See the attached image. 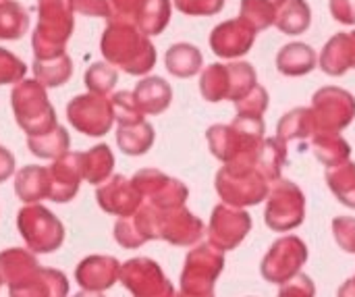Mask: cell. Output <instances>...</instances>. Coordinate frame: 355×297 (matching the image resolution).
I'll return each mask as SVG.
<instances>
[{
    "label": "cell",
    "instance_id": "6da1fadb",
    "mask_svg": "<svg viewBox=\"0 0 355 297\" xmlns=\"http://www.w3.org/2000/svg\"><path fill=\"white\" fill-rule=\"evenodd\" d=\"M100 52L108 65L129 75H146L156 65V48L131 19L110 17L100 40Z\"/></svg>",
    "mask_w": 355,
    "mask_h": 297
},
{
    "label": "cell",
    "instance_id": "7a4b0ae2",
    "mask_svg": "<svg viewBox=\"0 0 355 297\" xmlns=\"http://www.w3.org/2000/svg\"><path fill=\"white\" fill-rule=\"evenodd\" d=\"M206 142L223 164H258L264 146V121L235 117L229 125H212Z\"/></svg>",
    "mask_w": 355,
    "mask_h": 297
},
{
    "label": "cell",
    "instance_id": "3957f363",
    "mask_svg": "<svg viewBox=\"0 0 355 297\" xmlns=\"http://www.w3.org/2000/svg\"><path fill=\"white\" fill-rule=\"evenodd\" d=\"M71 0H37V25L31 33L33 58L67 54V42L75 29Z\"/></svg>",
    "mask_w": 355,
    "mask_h": 297
},
{
    "label": "cell",
    "instance_id": "277c9868",
    "mask_svg": "<svg viewBox=\"0 0 355 297\" xmlns=\"http://www.w3.org/2000/svg\"><path fill=\"white\" fill-rule=\"evenodd\" d=\"M10 106L19 127L29 135H44L56 127V112L46 87L37 79H23L10 92Z\"/></svg>",
    "mask_w": 355,
    "mask_h": 297
},
{
    "label": "cell",
    "instance_id": "5b68a950",
    "mask_svg": "<svg viewBox=\"0 0 355 297\" xmlns=\"http://www.w3.org/2000/svg\"><path fill=\"white\" fill-rule=\"evenodd\" d=\"M256 85H258L256 69L245 60L227 62V65L214 62L208 65L200 75V92L208 102H220V100L239 102Z\"/></svg>",
    "mask_w": 355,
    "mask_h": 297
},
{
    "label": "cell",
    "instance_id": "8992f818",
    "mask_svg": "<svg viewBox=\"0 0 355 297\" xmlns=\"http://www.w3.org/2000/svg\"><path fill=\"white\" fill-rule=\"evenodd\" d=\"M214 185L225 204L248 208L264 202L272 183L260 173L258 164H223Z\"/></svg>",
    "mask_w": 355,
    "mask_h": 297
},
{
    "label": "cell",
    "instance_id": "52a82bcc",
    "mask_svg": "<svg viewBox=\"0 0 355 297\" xmlns=\"http://www.w3.org/2000/svg\"><path fill=\"white\" fill-rule=\"evenodd\" d=\"M306 219V196L293 181L277 179L270 185L268 198H266V212L264 221L266 225L277 231H293L297 229Z\"/></svg>",
    "mask_w": 355,
    "mask_h": 297
},
{
    "label": "cell",
    "instance_id": "ba28073f",
    "mask_svg": "<svg viewBox=\"0 0 355 297\" xmlns=\"http://www.w3.org/2000/svg\"><path fill=\"white\" fill-rule=\"evenodd\" d=\"M312 117L316 133H339L355 119V98L343 87L324 85L312 98Z\"/></svg>",
    "mask_w": 355,
    "mask_h": 297
},
{
    "label": "cell",
    "instance_id": "9c48e42d",
    "mask_svg": "<svg viewBox=\"0 0 355 297\" xmlns=\"http://www.w3.org/2000/svg\"><path fill=\"white\" fill-rule=\"evenodd\" d=\"M225 269V256L212 244H202L193 248L185 258V269L181 273V291L196 296H212L214 283Z\"/></svg>",
    "mask_w": 355,
    "mask_h": 297
},
{
    "label": "cell",
    "instance_id": "30bf717a",
    "mask_svg": "<svg viewBox=\"0 0 355 297\" xmlns=\"http://www.w3.org/2000/svg\"><path fill=\"white\" fill-rule=\"evenodd\" d=\"M306 260H308L306 244L295 235H287L270 246L268 254L260 264V273L268 283L285 285L287 281L300 275Z\"/></svg>",
    "mask_w": 355,
    "mask_h": 297
},
{
    "label": "cell",
    "instance_id": "8fae6325",
    "mask_svg": "<svg viewBox=\"0 0 355 297\" xmlns=\"http://www.w3.org/2000/svg\"><path fill=\"white\" fill-rule=\"evenodd\" d=\"M67 119L77 131L89 137H102L112 129L114 123L110 98L98 94L75 96L67 104Z\"/></svg>",
    "mask_w": 355,
    "mask_h": 297
},
{
    "label": "cell",
    "instance_id": "7c38bea8",
    "mask_svg": "<svg viewBox=\"0 0 355 297\" xmlns=\"http://www.w3.org/2000/svg\"><path fill=\"white\" fill-rule=\"evenodd\" d=\"M19 229L23 239L27 241L31 252L48 254L54 252L62 239H64V229L60 221L46 208L42 206H27L19 212Z\"/></svg>",
    "mask_w": 355,
    "mask_h": 297
},
{
    "label": "cell",
    "instance_id": "4fadbf2b",
    "mask_svg": "<svg viewBox=\"0 0 355 297\" xmlns=\"http://www.w3.org/2000/svg\"><path fill=\"white\" fill-rule=\"evenodd\" d=\"M131 181L139 192L141 200H146V204L156 210L181 208L185 206V200L189 196L187 187L179 179H173L156 169H144L135 173Z\"/></svg>",
    "mask_w": 355,
    "mask_h": 297
},
{
    "label": "cell",
    "instance_id": "5bb4252c",
    "mask_svg": "<svg viewBox=\"0 0 355 297\" xmlns=\"http://www.w3.org/2000/svg\"><path fill=\"white\" fill-rule=\"evenodd\" d=\"M121 283L133 297H175L171 281L150 258H133L121 266Z\"/></svg>",
    "mask_w": 355,
    "mask_h": 297
},
{
    "label": "cell",
    "instance_id": "9a60e30c",
    "mask_svg": "<svg viewBox=\"0 0 355 297\" xmlns=\"http://www.w3.org/2000/svg\"><path fill=\"white\" fill-rule=\"evenodd\" d=\"M148 206V204H146ZM154 212L156 223V239H164L173 246H196L204 237V223L193 217L185 206L173 208V210H156L148 206Z\"/></svg>",
    "mask_w": 355,
    "mask_h": 297
},
{
    "label": "cell",
    "instance_id": "2e32d148",
    "mask_svg": "<svg viewBox=\"0 0 355 297\" xmlns=\"http://www.w3.org/2000/svg\"><path fill=\"white\" fill-rule=\"evenodd\" d=\"M252 219L243 208H235L229 204H218L212 210L208 223V239L220 252L235 250L250 233Z\"/></svg>",
    "mask_w": 355,
    "mask_h": 297
},
{
    "label": "cell",
    "instance_id": "e0dca14e",
    "mask_svg": "<svg viewBox=\"0 0 355 297\" xmlns=\"http://www.w3.org/2000/svg\"><path fill=\"white\" fill-rule=\"evenodd\" d=\"M256 35H258V31L248 21H243L241 17L229 19V21L218 23L212 29L210 48L220 58H229V60L239 58V56H245L252 50V46L256 42Z\"/></svg>",
    "mask_w": 355,
    "mask_h": 297
},
{
    "label": "cell",
    "instance_id": "ac0fdd59",
    "mask_svg": "<svg viewBox=\"0 0 355 297\" xmlns=\"http://www.w3.org/2000/svg\"><path fill=\"white\" fill-rule=\"evenodd\" d=\"M96 198H98V204L106 212L116 214V217H123V219L135 214L139 210V206H141L139 192L135 189L133 181H129L123 175H114L108 181H104L98 187Z\"/></svg>",
    "mask_w": 355,
    "mask_h": 297
},
{
    "label": "cell",
    "instance_id": "d6986e66",
    "mask_svg": "<svg viewBox=\"0 0 355 297\" xmlns=\"http://www.w3.org/2000/svg\"><path fill=\"white\" fill-rule=\"evenodd\" d=\"M50 200L52 202H69L75 198L79 181L83 179L81 173V154L67 152L60 156L50 169Z\"/></svg>",
    "mask_w": 355,
    "mask_h": 297
},
{
    "label": "cell",
    "instance_id": "ffe728a7",
    "mask_svg": "<svg viewBox=\"0 0 355 297\" xmlns=\"http://www.w3.org/2000/svg\"><path fill=\"white\" fill-rule=\"evenodd\" d=\"M67 291L69 283L64 275L40 266L10 285V297H64Z\"/></svg>",
    "mask_w": 355,
    "mask_h": 297
},
{
    "label": "cell",
    "instance_id": "44dd1931",
    "mask_svg": "<svg viewBox=\"0 0 355 297\" xmlns=\"http://www.w3.org/2000/svg\"><path fill=\"white\" fill-rule=\"evenodd\" d=\"M318 67L331 77H341L349 69H355V29L335 33L324 44Z\"/></svg>",
    "mask_w": 355,
    "mask_h": 297
},
{
    "label": "cell",
    "instance_id": "7402d4cb",
    "mask_svg": "<svg viewBox=\"0 0 355 297\" xmlns=\"http://www.w3.org/2000/svg\"><path fill=\"white\" fill-rule=\"evenodd\" d=\"M75 277L87 291H104L121 277V266L110 256H89L79 264Z\"/></svg>",
    "mask_w": 355,
    "mask_h": 297
},
{
    "label": "cell",
    "instance_id": "603a6c76",
    "mask_svg": "<svg viewBox=\"0 0 355 297\" xmlns=\"http://www.w3.org/2000/svg\"><path fill=\"white\" fill-rule=\"evenodd\" d=\"M318 67L316 50L304 42L287 44L277 54V69L287 77H304Z\"/></svg>",
    "mask_w": 355,
    "mask_h": 297
},
{
    "label": "cell",
    "instance_id": "cb8c5ba5",
    "mask_svg": "<svg viewBox=\"0 0 355 297\" xmlns=\"http://www.w3.org/2000/svg\"><path fill=\"white\" fill-rule=\"evenodd\" d=\"M133 98L144 114H160L173 102V87L162 77H146L135 85Z\"/></svg>",
    "mask_w": 355,
    "mask_h": 297
},
{
    "label": "cell",
    "instance_id": "d4e9b609",
    "mask_svg": "<svg viewBox=\"0 0 355 297\" xmlns=\"http://www.w3.org/2000/svg\"><path fill=\"white\" fill-rule=\"evenodd\" d=\"M164 65H166V71L179 79H187V77H193L202 71V65H204V58H202V52L193 46V44H173L166 54H164Z\"/></svg>",
    "mask_w": 355,
    "mask_h": 297
},
{
    "label": "cell",
    "instance_id": "484cf974",
    "mask_svg": "<svg viewBox=\"0 0 355 297\" xmlns=\"http://www.w3.org/2000/svg\"><path fill=\"white\" fill-rule=\"evenodd\" d=\"M171 12H173L171 0H144L133 17V23L148 37L160 35L171 21Z\"/></svg>",
    "mask_w": 355,
    "mask_h": 297
},
{
    "label": "cell",
    "instance_id": "4316f807",
    "mask_svg": "<svg viewBox=\"0 0 355 297\" xmlns=\"http://www.w3.org/2000/svg\"><path fill=\"white\" fill-rule=\"evenodd\" d=\"M15 192L23 202L50 198V175L44 167H25L15 177Z\"/></svg>",
    "mask_w": 355,
    "mask_h": 297
},
{
    "label": "cell",
    "instance_id": "83f0119b",
    "mask_svg": "<svg viewBox=\"0 0 355 297\" xmlns=\"http://www.w3.org/2000/svg\"><path fill=\"white\" fill-rule=\"evenodd\" d=\"M114 169V154L106 144L94 146L92 150L81 154V173L83 179L92 185H102L110 179Z\"/></svg>",
    "mask_w": 355,
    "mask_h": 297
},
{
    "label": "cell",
    "instance_id": "f1b7e54d",
    "mask_svg": "<svg viewBox=\"0 0 355 297\" xmlns=\"http://www.w3.org/2000/svg\"><path fill=\"white\" fill-rule=\"evenodd\" d=\"M316 133L312 110L306 106L289 110L277 125V137L285 144L293 139H312Z\"/></svg>",
    "mask_w": 355,
    "mask_h": 297
},
{
    "label": "cell",
    "instance_id": "f546056e",
    "mask_svg": "<svg viewBox=\"0 0 355 297\" xmlns=\"http://www.w3.org/2000/svg\"><path fill=\"white\" fill-rule=\"evenodd\" d=\"M116 144L121 152L127 156H141L154 144V127L148 121H139L133 125H119Z\"/></svg>",
    "mask_w": 355,
    "mask_h": 297
},
{
    "label": "cell",
    "instance_id": "4dcf8cb0",
    "mask_svg": "<svg viewBox=\"0 0 355 297\" xmlns=\"http://www.w3.org/2000/svg\"><path fill=\"white\" fill-rule=\"evenodd\" d=\"M275 25L287 35H300L312 25V8L306 0H285L277 10Z\"/></svg>",
    "mask_w": 355,
    "mask_h": 297
},
{
    "label": "cell",
    "instance_id": "1f68e13d",
    "mask_svg": "<svg viewBox=\"0 0 355 297\" xmlns=\"http://www.w3.org/2000/svg\"><path fill=\"white\" fill-rule=\"evenodd\" d=\"M33 75L44 87H58L73 75V60L69 54L56 58H33Z\"/></svg>",
    "mask_w": 355,
    "mask_h": 297
},
{
    "label": "cell",
    "instance_id": "d6a6232c",
    "mask_svg": "<svg viewBox=\"0 0 355 297\" xmlns=\"http://www.w3.org/2000/svg\"><path fill=\"white\" fill-rule=\"evenodd\" d=\"M312 150L316 158L329 167H337L349 160L352 148L349 144L341 137V133H318L312 137Z\"/></svg>",
    "mask_w": 355,
    "mask_h": 297
},
{
    "label": "cell",
    "instance_id": "836d02e7",
    "mask_svg": "<svg viewBox=\"0 0 355 297\" xmlns=\"http://www.w3.org/2000/svg\"><path fill=\"white\" fill-rule=\"evenodd\" d=\"M27 29V8L17 0H0V40H21Z\"/></svg>",
    "mask_w": 355,
    "mask_h": 297
},
{
    "label": "cell",
    "instance_id": "e575fe53",
    "mask_svg": "<svg viewBox=\"0 0 355 297\" xmlns=\"http://www.w3.org/2000/svg\"><path fill=\"white\" fill-rule=\"evenodd\" d=\"M327 183L341 204L355 210V162L347 160L327 169Z\"/></svg>",
    "mask_w": 355,
    "mask_h": 297
},
{
    "label": "cell",
    "instance_id": "d590c367",
    "mask_svg": "<svg viewBox=\"0 0 355 297\" xmlns=\"http://www.w3.org/2000/svg\"><path fill=\"white\" fill-rule=\"evenodd\" d=\"M69 133L64 131V127L56 125L52 131L44 133V135H35L27 139V148L31 154H35L37 158H60L69 152Z\"/></svg>",
    "mask_w": 355,
    "mask_h": 297
},
{
    "label": "cell",
    "instance_id": "8d00e7d4",
    "mask_svg": "<svg viewBox=\"0 0 355 297\" xmlns=\"http://www.w3.org/2000/svg\"><path fill=\"white\" fill-rule=\"evenodd\" d=\"M285 162H287V144L281 142L279 137L264 139V146H262L260 156H258V169H260V173L270 183H275L277 179H281V171H283V164Z\"/></svg>",
    "mask_w": 355,
    "mask_h": 297
},
{
    "label": "cell",
    "instance_id": "74e56055",
    "mask_svg": "<svg viewBox=\"0 0 355 297\" xmlns=\"http://www.w3.org/2000/svg\"><path fill=\"white\" fill-rule=\"evenodd\" d=\"M37 266V260L23 250H8L0 254V281L17 283L27 273H31Z\"/></svg>",
    "mask_w": 355,
    "mask_h": 297
},
{
    "label": "cell",
    "instance_id": "f35d334b",
    "mask_svg": "<svg viewBox=\"0 0 355 297\" xmlns=\"http://www.w3.org/2000/svg\"><path fill=\"white\" fill-rule=\"evenodd\" d=\"M239 17L248 21L256 31H262L277 21V8L266 0H241Z\"/></svg>",
    "mask_w": 355,
    "mask_h": 297
},
{
    "label": "cell",
    "instance_id": "ab89813d",
    "mask_svg": "<svg viewBox=\"0 0 355 297\" xmlns=\"http://www.w3.org/2000/svg\"><path fill=\"white\" fill-rule=\"evenodd\" d=\"M116 81H119V73L108 62H94L85 71V85H87L89 94L106 96L108 92L114 90Z\"/></svg>",
    "mask_w": 355,
    "mask_h": 297
},
{
    "label": "cell",
    "instance_id": "60d3db41",
    "mask_svg": "<svg viewBox=\"0 0 355 297\" xmlns=\"http://www.w3.org/2000/svg\"><path fill=\"white\" fill-rule=\"evenodd\" d=\"M110 104H112L114 121L119 125H133V123L146 121L144 112L139 110V106H137V102H135L131 92H116L110 98Z\"/></svg>",
    "mask_w": 355,
    "mask_h": 297
},
{
    "label": "cell",
    "instance_id": "b9f144b4",
    "mask_svg": "<svg viewBox=\"0 0 355 297\" xmlns=\"http://www.w3.org/2000/svg\"><path fill=\"white\" fill-rule=\"evenodd\" d=\"M266 108H268V92L260 83L245 98L235 102L237 117H245V119H262Z\"/></svg>",
    "mask_w": 355,
    "mask_h": 297
},
{
    "label": "cell",
    "instance_id": "7bdbcfd3",
    "mask_svg": "<svg viewBox=\"0 0 355 297\" xmlns=\"http://www.w3.org/2000/svg\"><path fill=\"white\" fill-rule=\"evenodd\" d=\"M25 73H27V65L6 48H0V85L19 83L23 81Z\"/></svg>",
    "mask_w": 355,
    "mask_h": 297
},
{
    "label": "cell",
    "instance_id": "ee69618b",
    "mask_svg": "<svg viewBox=\"0 0 355 297\" xmlns=\"http://www.w3.org/2000/svg\"><path fill=\"white\" fill-rule=\"evenodd\" d=\"M173 4L189 17H212L223 10L225 0H173Z\"/></svg>",
    "mask_w": 355,
    "mask_h": 297
},
{
    "label": "cell",
    "instance_id": "f6af8a7d",
    "mask_svg": "<svg viewBox=\"0 0 355 297\" xmlns=\"http://www.w3.org/2000/svg\"><path fill=\"white\" fill-rule=\"evenodd\" d=\"M333 235L339 248L355 254V219L354 217H339L333 221Z\"/></svg>",
    "mask_w": 355,
    "mask_h": 297
},
{
    "label": "cell",
    "instance_id": "bcb514c9",
    "mask_svg": "<svg viewBox=\"0 0 355 297\" xmlns=\"http://www.w3.org/2000/svg\"><path fill=\"white\" fill-rule=\"evenodd\" d=\"M316 296V287H314V281L308 277V275H297L295 279L287 281L283 287H281V294L279 297H314Z\"/></svg>",
    "mask_w": 355,
    "mask_h": 297
},
{
    "label": "cell",
    "instance_id": "7dc6e473",
    "mask_svg": "<svg viewBox=\"0 0 355 297\" xmlns=\"http://www.w3.org/2000/svg\"><path fill=\"white\" fill-rule=\"evenodd\" d=\"M71 4L75 12L85 17H104V19L112 17L110 0H71Z\"/></svg>",
    "mask_w": 355,
    "mask_h": 297
},
{
    "label": "cell",
    "instance_id": "c3c4849f",
    "mask_svg": "<svg viewBox=\"0 0 355 297\" xmlns=\"http://www.w3.org/2000/svg\"><path fill=\"white\" fill-rule=\"evenodd\" d=\"M331 15L341 25H355V0H331Z\"/></svg>",
    "mask_w": 355,
    "mask_h": 297
},
{
    "label": "cell",
    "instance_id": "681fc988",
    "mask_svg": "<svg viewBox=\"0 0 355 297\" xmlns=\"http://www.w3.org/2000/svg\"><path fill=\"white\" fill-rule=\"evenodd\" d=\"M144 0H110V6H112V17H123V19H131L135 17L139 4Z\"/></svg>",
    "mask_w": 355,
    "mask_h": 297
},
{
    "label": "cell",
    "instance_id": "f907efd6",
    "mask_svg": "<svg viewBox=\"0 0 355 297\" xmlns=\"http://www.w3.org/2000/svg\"><path fill=\"white\" fill-rule=\"evenodd\" d=\"M12 171H15V158L6 148L0 146V183L4 179H8L12 175Z\"/></svg>",
    "mask_w": 355,
    "mask_h": 297
},
{
    "label": "cell",
    "instance_id": "816d5d0a",
    "mask_svg": "<svg viewBox=\"0 0 355 297\" xmlns=\"http://www.w3.org/2000/svg\"><path fill=\"white\" fill-rule=\"evenodd\" d=\"M337 297H355V281L354 279H349V281H345V283L341 285V289H339Z\"/></svg>",
    "mask_w": 355,
    "mask_h": 297
},
{
    "label": "cell",
    "instance_id": "f5cc1de1",
    "mask_svg": "<svg viewBox=\"0 0 355 297\" xmlns=\"http://www.w3.org/2000/svg\"><path fill=\"white\" fill-rule=\"evenodd\" d=\"M75 297H102L98 291H85V294H79V296Z\"/></svg>",
    "mask_w": 355,
    "mask_h": 297
},
{
    "label": "cell",
    "instance_id": "db71d44e",
    "mask_svg": "<svg viewBox=\"0 0 355 297\" xmlns=\"http://www.w3.org/2000/svg\"><path fill=\"white\" fill-rule=\"evenodd\" d=\"M175 297H214V294H212V296H196V294H185V291H181V294H177Z\"/></svg>",
    "mask_w": 355,
    "mask_h": 297
},
{
    "label": "cell",
    "instance_id": "11a10c76",
    "mask_svg": "<svg viewBox=\"0 0 355 297\" xmlns=\"http://www.w3.org/2000/svg\"><path fill=\"white\" fill-rule=\"evenodd\" d=\"M266 2H270V4H272V6H275L277 10H279V8L283 6V2H285V0H266Z\"/></svg>",
    "mask_w": 355,
    "mask_h": 297
},
{
    "label": "cell",
    "instance_id": "9f6ffc18",
    "mask_svg": "<svg viewBox=\"0 0 355 297\" xmlns=\"http://www.w3.org/2000/svg\"><path fill=\"white\" fill-rule=\"evenodd\" d=\"M354 281H355V277H354Z\"/></svg>",
    "mask_w": 355,
    "mask_h": 297
}]
</instances>
